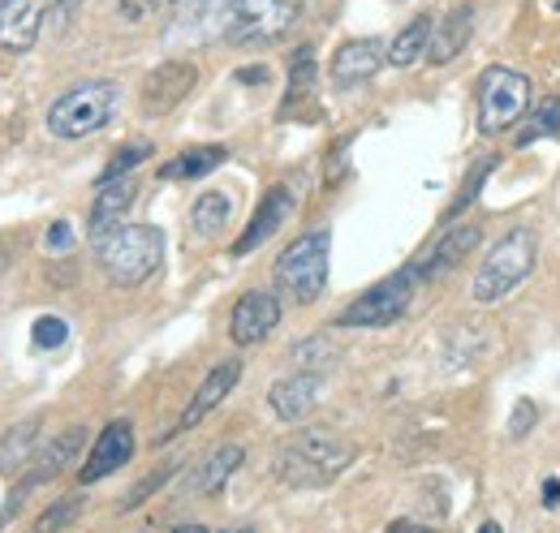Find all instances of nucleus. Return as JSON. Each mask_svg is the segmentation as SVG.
I'll return each mask as SVG.
<instances>
[{"mask_svg": "<svg viewBox=\"0 0 560 533\" xmlns=\"http://www.w3.org/2000/svg\"><path fill=\"white\" fill-rule=\"evenodd\" d=\"M224 159H229L224 146H190V151H182L177 159H168V164L160 168V177H164V181H199V177H208L211 168H220Z\"/></svg>", "mask_w": 560, "mask_h": 533, "instance_id": "obj_23", "label": "nucleus"}, {"mask_svg": "<svg viewBox=\"0 0 560 533\" xmlns=\"http://www.w3.org/2000/svg\"><path fill=\"white\" fill-rule=\"evenodd\" d=\"M61 0H0V52L22 57L35 48L44 17L57 9Z\"/></svg>", "mask_w": 560, "mask_h": 533, "instance_id": "obj_9", "label": "nucleus"}, {"mask_svg": "<svg viewBox=\"0 0 560 533\" xmlns=\"http://www.w3.org/2000/svg\"><path fill=\"white\" fill-rule=\"evenodd\" d=\"M535 263H539V237H535V228L522 224V228L504 233V237L491 246V254L483 259L475 284H470V297H475L479 306L504 301V297L535 271Z\"/></svg>", "mask_w": 560, "mask_h": 533, "instance_id": "obj_3", "label": "nucleus"}, {"mask_svg": "<svg viewBox=\"0 0 560 533\" xmlns=\"http://www.w3.org/2000/svg\"><path fill=\"white\" fill-rule=\"evenodd\" d=\"M35 443H39V417H26V422L9 426L4 439H0V473L4 477L22 473L26 461H31V452H35Z\"/></svg>", "mask_w": 560, "mask_h": 533, "instance_id": "obj_22", "label": "nucleus"}, {"mask_svg": "<svg viewBox=\"0 0 560 533\" xmlns=\"http://www.w3.org/2000/svg\"><path fill=\"white\" fill-rule=\"evenodd\" d=\"M277 323H280L277 293H268V288H250V293L237 297V306H233V315H229V335H233V344L250 348V344L268 340Z\"/></svg>", "mask_w": 560, "mask_h": 533, "instance_id": "obj_11", "label": "nucleus"}, {"mask_svg": "<svg viewBox=\"0 0 560 533\" xmlns=\"http://www.w3.org/2000/svg\"><path fill=\"white\" fill-rule=\"evenodd\" d=\"M130 457H135V426L130 422H108L100 430V439H95V448H91V457H86V465H82L78 477H82V486L104 482L108 473L130 465Z\"/></svg>", "mask_w": 560, "mask_h": 533, "instance_id": "obj_12", "label": "nucleus"}, {"mask_svg": "<svg viewBox=\"0 0 560 533\" xmlns=\"http://www.w3.org/2000/svg\"><path fill=\"white\" fill-rule=\"evenodd\" d=\"M350 461L353 443L324 426H311V430H298L277 452V477L284 486H328L350 469Z\"/></svg>", "mask_w": 560, "mask_h": 533, "instance_id": "obj_1", "label": "nucleus"}, {"mask_svg": "<svg viewBox=\"0 0 560 533\" xmlns=\"http://www.w3.org/2000/svg\"><path fill=\"white\" fill-rule=\"evenodd\" d=\"M237 78H242V82H268V69H242Z\"/></svg>", "mask_w": 560, "mask_h": 533, "instance_id": "obj_37", "label": "nucleus"}, {"mask_svg": "<svg viewBox=\"0 0 560 533\" xmlns=\"http://www.w3.org/2000/svg\"><path fill=\"white\" fill-rule=\"evenodd\" d=\"M328 250H332V237H328L324 228L302 233V237L277 259L280 293H289L298 306L319 301V293H324V284H328Z\"/></svg>", "mask_w": 560, "mask_h": 533, "instance_id": "obj_5", "label": "nucleus"}, {"mask_svg": "<svg viewBox=\"0 0 560 533\" xmlns=\"http://www.w3.org/2000/svg\"><path fill=\"white\" fill-rule=\"evenodd\" d=\"M319 388H324V375H319V370H298V375L272 383L268 404H272V413H277L280 422H302V417L315 408Z\"/></svg>", "mask_w": 560, "mask_h": 533, "instance_id": "obj_15", "label": "nucleus"}, {"mask_svg": "<svg viewBox=\"0 0 560 533\" xmlns=\"http://www.w3.org/2000/svg\"><path fill=\"white\" fill-rule=\"evenodd\" d=\"M431 26H435V17H410L401 31H397V39H393V48H388V66L397 69H410L415 61L427 57V44H431Z\"/></svg>", "mask_w": 560, "mask_h": 533, "instance_id": "obj_24", "label": "nucleus"}, {"mask_svg": "<svg viewBox=\"0 0 560 533\" xmlns=\"http://www.w3.org/2000/svg\"><path fill=\"white\" fill-rule=\"evenodd\" d=\"M73 246V228L66 220H57L52 228H48V250H70Z\"/></svg>", "mask_w": 560, "mask_h": 533, "instance_id": "obj_35", "label": "nucleus"}, {"mask_svg": "<svg viewBox=\"0 0 560 533\" xmlns=\"http://www.w3.org/2000/svg\"><path fill=\"white\" fill-rule=\"evenodd\" d=\"M195 82H199V69L190 66V61H164L160 69H151L142 78V112L147 117L173 112L195 91Z\"/></svg>", "mask_w": 560, "mask_h": 533, "instance_id": "obj_10", "label": "nucleus"}, {"mask_svg": "<svg viewBox=\"0 0 560 533\" xmlns=\"http://www.w3.org/2000/svg\"><path fill=\"white\" fill-rule=\"evenodd\" d=\"M544 495H548L544 504H548V508H557V504H560V482H557V477H548V482H544Z\"/></svg>", "mask_w": 560, "mask_h": 533, "instance_id": "obj_36", "label": "nucleus"}, {"mask_svg": "<svg viewBox=\"0 0 560 533\" xmlns=\"http://www.w3.org/2000/svg\"><path fill=\"white\" fill-rule=\"evenodd\" d=\"M173 473H177V461H173V465H164V469H155V473H151V477H142L139 486H135V490H130V499H126V504H121V508H126V512H130V508H139L142 499H147V495H155V490H160V486H164V482H168V477H173Z\"/></svg>", "mask_w": 560, "mask_h": 533, "instance_id": "obj_32", "label": "nucleus"}, {"mask_svg": "<svg viewBox=\"0 0 560 533\" xmlns=\"http://www.w3.org/2000/svg\"><path fill=\"white\" fill-rule=\"evenodd\" d=\"M95 259L117 288H139L164 259V237L151 224H117L95 237Z\"/></svg>", "mask_w": 560, "mask_h": 533, "instance_id": "obj_2", "label": "nucleus"}, {"mask_svg": "<svg viewBox=\"0 0 560 533\" xmlns=\"http://www.w3.org/2000/svg\"><path fill=\"white\" fill-rule=\"evenodd\" d=\"M177 0H117V13L126 17V22H147V17H155V13H164V9H173Z\"/></svg>", "mask_w": 560, "mask_h": 533, "instance_id": "obj_31", "label": "nucleus"}, {"mask_svg": "<svg viewBox=\"0 0 560 533\" xmlns=\"http://www.w3.org/2000/svg\"><path fill=\"white\" fill-rule=\"evenodd\" d=\"M289 215H293V190H289V186H272V190L264 194V202H259L255 220L246 224V233L233 241V254L242 259V254L259 250L268 237H277L280 224H289Z\"/></svg>", "mask_w": 560, "mask_h": 533, "instance_id": "obj_13", "label": "nucleus"}, {"mask_svg": "<svg viewBox=\"0 0 560 533\" xmlns=\"http://www.w3.org/2000/svg\"><path fill=\"white\" fill-rule=\"evenodd\" d=\"M539 413H535V404L530 400H522L517 408H513V422H509V435L513 439H526V430H530V422H535Z\"/></svg>", "mask_w": 560, "mask_h": 533, "instance_id": "obj_34", "label": "nucleus"}, {"mask_svg": "<svg viewBox=\"0 0 560 533\" xmlns=\"http://www.w3.org/2000/svg\"><path fill=\"white\" fill-rule=\"evenodd\" d=\"M78 448H82V426H70V430H66V435H61V439H57V443H52V448H48V452H44V457L35 461L39 469L22 477V486H18V495H13V512H18V504H22V495H26V490H35L39 482L57 477L61 469L70 465L73 457H78Z\"/></svg>", "mask_w": 560, "mask_h": 533, "instance_id": "obj_20", "label": "nucleus"}, {"mask_svg": "<svg viewBox=\"0 0 560 533\" xmlns=\"http://www.w3.org/2000/svg\"><path fill=\"white\" fill-rule=\"evenodd\" d=\"M311 86H315V48H298V57H293V66H289V95H284V112H289L298 99H306V95H311Z\"/></svg>", "mask_w": 560, "mask_h": 533, "instance_id": "obj_27", "label": "nucleus"}, {"mask_svg": "<svg viewBox=\"0 0 560 533\" xmlns=\"http://www.w3.org/2000/svg\"><path fill=\"white\" fill-rule=\"evenodd\" d=\"M147 155H151V146H147V142H130V146H121V151H117V159L104 168V177H100V181H108V177H126L130 168H139Z\"/></svg>", "mask_w": 560, "mask_h": 533, "instance_id": "obj_30", "label": "nucleus"}, {"mask_svg": "<svg viewBox=\"0 0 560 533\" xmlns=\"http://www.w3.org/2000/svg\"><path fill=\"white\" fill-rule=\"evenodd\" d=\"M242 448L237 443H224V448H215L203 465L190 473V482H186V495H215L233 473H237V465H242Z\"/></svg>", "mask_w": 560, "mask_h": 533, "instance_id": "obj_21", "label": "nucleus"}, {"mask_svg": "<svg viewBox=\"0 0 560 533\" xmlns=\"http://www.w3.org/2000/svg\"><path fill=\"white\" fill-rule=\"evenodd\" d=\"M237 379H242V362H233V357H229V362H220L215 370H208V379L199 383V392H195V396H190V404L182 408L177 430H195V426L208 417L211 408H215L220 400L237 388Z\"/></svg>", "mask_w": 560, "mask_h": 533, "instance_id": "obj_16", "label": "nucleus"}, {"mask_svg": "<svg viewBox=\"0 0 560 533\" xmlns=\"http://www.w3.org/2000/svg\"><path fill=\"white\" fill-rule=\"evenodd\" d=\"M229 215H233V202H229V194H220V190H208V194H199V202H195V211H190V224H195L203 237H215V233L229 224Z\"/></svg>", "mask_w": 560, "mask_h": 533, "instance_id": "obj_26", "label": "nucleus"}, {"mask_svg": "<svg viewBox=\"0 0 560 533\" xmlns=\"http://www.w3.org/2000/svg\"><path fill=\"white\" fill-rule=\"evenodd\" d=\"M491 168H495V159H479V164H475V173H470V177H466V186H462V194H457V202H453V206H448V215H457V211H466V206H470V202L479 199V186H483V181H488V173Z\"/></svg>", "mask_w": 560, "mask_h": 533, "instance_id": "obj_29", "label": "nucleus"}, {"mask_svg": "<svg viewBox=\"0 0 560 533\" xmlns=\"http://www.w3.org/2000/svg\"><path fill=\"white\" fill-rule=\"evenodd\" d=\"M479 237H483V228L479 224H453L440 241H435V250L422 259V263H415V271H419V280H435V275H444L448 266H457L475 246H479Z\"/></svg>", "mask_w": 560, "mask_h": 533, "instance_id": "obj_19", "label": "nucleus"}, {"mask_svg": "<svg viewBox=\"0 0 560 533\" xmlns=\"http://www.w3.org/2000/svg\"><path fill=\"white\" fill-rule=\"evenodd\" d=\"M298 22V0H229V44H272Z\"/></svg>", "mask_w": 560, "mask_h": 533, "instance_id": "obj_8", "label": "nucleus"}, {"mask_svg": "<svg viewBox=\"0 0 560 533\" xmlns=\"http://www.w3.org/2000/svg\"><path fill=\"white\" fill-rule=\"evenodd\" d=\"M117 99H121L117 82H108V78L78 82L48 108V130L57 133V138H70V142L73 138H91V133H100L113 121Z\"/></svg>", "mask_w": 560, "mask_h": 533, "instance_id": "obj_4", "label": "nucleus"}, {"mask_svg": "<svg viewBox=\"0 0 560 533\" xmlns=\"http://www.w3.org/2000/svg\"><path fill=\"white\" fill-rule=\"evenodd\" d=\"M475 31V4H453L444 17H435L431 26V44H427V61L431 66H448L462 57V48L470 44Z\"/></svg>", "mask_w": 560, "mask_h": 533, "instance_id": "obj_14", "label": "nucleus"}, {"mask_svg": "<svg viewBox=\"0 0 560 533\" xmlns=\"http://www.w3.org/2000/svg\"><path fill=\"white\" fill-rule=\"evenodd\" d=\"M78 512H82V499H61V504H57V508H48L35 525H39V530H61V525H70Z\"/></svg>", "mask_w": 560, "mask_h": 533, "instance_id": "obj_33", "label": "nucleus"}, {"mask_svg": "<svg viewBox=\"0 0 560 533\" xmlns=\"http://www.w3.org/2000/svg\"><path fill=\"white\" fill-rule=\"evenodd\" d=\"M31 340H35L39 348H61V344L70 340V323H66V319H57V315H44V319L35 323Z\"/></svg>", "mask_w": 560, "mask_h": 533, "instance_id": "obj_28", "label": "nucleus"}, {"mask_svg": "<svg viewBox=\"0 0 560 533\" xmlns=\"http://www.w3.org/2000/svg\"><path fill=\"white\" fill-rule=\"evenodd\" d=\"M544 138H560V95L539 99V108L526 117V126L517 130V146H530V142H544Z\"/></svg>", "mask_w": 560, "mask_h": 533, "instance_id": "obj_25", "label": "nucleus"}, {"mask_svg": "<svg viewBox=\"0 0 560 533\" xmlns=\"http://www.w3.org/2000/svg\"><path fill=\"white\" fill-rule=\"evenodd\" d=\"M135 199H139V181L135 177H108V181H100V194L91 202V220H86L91 237L117 228L126 220V211L135 206Z\"/></svg>", "mask_w": 560, "mask_h": 533, "instance_id": "obj_18", "label": "nucleus"}, {"mask_svg": "<svg viewBox=\"0 0 560 533\" xmlns=\"http://www.w3.org/2000/svg\"><path fill=\"white\" fill-rule=\"evenodd\" d=\"M384 61H388V52H384L380 39H350L332 57V82L337 86H362V82H371L380 73Z\"/></svg>", "mask_w": 560, "mask_h": 533, "instance_id": "obj_17", "label": "nucleus"}, {"mask_svg": "<svg viewBox=\"0 0 560 533\" xmlns=\"http://www.w3.org/2000/svg\"><path fill=\"white\" fill-rule=\"evenodd\" d=\"M415 288H419V271L406 266L388 280H380L375 288H366L358 301H350L341 315H337V328H388L397 323L410 301H415Z\"/></svg>", "mask_w": 560, "mask_h": 533, "instance_id": "obj_7", "label": "nucleus"}, {"mask_svg": "<svg viewBox=\"0 0 560 533\" xmlns=\"http://www.w3.org/2000/svg\"><path fill=\"white\" fill-rule=\"evenodd\" d=\"M479 130L504 133L513 130L530 108V78L509 66H491L479 73Z\"/></svg>", "mask_w": 560, "mask_h": 533, "instance_id": "obj_6", "label": "nucleus"}]
</instances>
